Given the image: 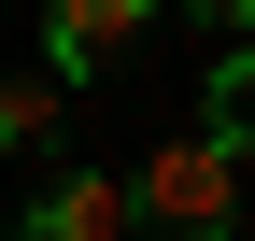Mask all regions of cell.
Masks as SVG:
<instances>
[{"instance_id": "1", "label": "cell", "mask_w": 255, "mask_h": 241, "mask_svg": "<svg viewBox=\"0 0 255 241\" xmlns=\"http://www.w3.org/2000/svg\"><path fill=\"white\" fill-rule=\"evenodd\" d=\"M128 241H241V156L184 128L170 156H142L128 185Z\"/></svg>"}, {"instance_id": "2", "label": "cell", "mask_w": 255, "mask_h": 241, "mask_svg": "<svg viewBox=\"0 0 255 241\" xmlns=\"http://www.w3.org/2000/svg\"><path fill=\"white\" fill-rule=\"evenodd\" d=\"M142 28H156V0H43V71L85 85V71H114Z\"/></svg>"}, {"instance_id": "3", "label": "cell", "mask_w": 255, "mask_h": 241, "mask_svg": "<svg viewBox=\"0 0 255 241\" xmlns=\"http://www.w3.org/2000/svg\"><path fill=\"white\" fill-rule=\"evenodd\" d=\"M28 241H128V185L114 170H57L28 199Z\"/></svg>"}, {"instance_id": "4", "label": "cell", "mask_w": 255, "mask_h": 241, "mask_svg": "<svg viewBox=\"0 0 255 241\" xmlns=\"http://www.w3.org/2000/svg\"><path fill=\"white\" fill-rule=\"evenodd\" d=\"M57 142V71H0V156H43Z\"/></svg>"}, {"instance_id": "5", "label": "cell", "mask_w": 255, "mask_h": 241, "mask_svg": "<svg viewBox=\"0 0 255 241\" xmlns=\"http://www.w3.org/2000/svg\"><path fill=\"white\" fill-rule=\"evenodd\" d=\"M199 142H227V156H255V43L227 57V71H213V128Z\"/></svg>"}, {"instance_id": "6", "label": "cell", "mask_w": 255, "mask_h": 241, "mask_svg": "<svg viewBox=\"0 0 255 241\" xmlns=\"http://www.w3.org/2000/svg\"><path fill=\"white\" fill-rule=\"evenodd\" d=\"M184 14H199V28H227V43H241V28H255V0H184Z\"/></svg>"}]
</instances>
